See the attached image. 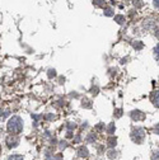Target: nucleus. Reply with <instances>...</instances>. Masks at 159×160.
I'll return each mask as SVG.
<instances>
[{
    "instance_id": "obj_17",
    "label": "nucleus",
    "mask_w": 159,
    "mask_h": 160,
    "mask_svg": "<svg viewBox=\"0 0 159 160\" xmlns=\"http://www.w3.org/2000/svg\"><path fill=\"white\" fill-rule=\"evenodd\" d=\"M154 4H155L156 8H159V0H154Z\"/></svg>"
},
{
    "instance_id": "obj_2",
    "label": "nucleus",
    "mask_w": 159,
    "mask_h": 160,
    "mask_svg": "<svg viewBox=\"0 0 159 160\" xmlns=\"http://www.w3.org/2000/svg\"><path fill=\"white\" fill-rule=\"evenodd\" d=\"M144 136H145V133H144V130H143V128H135V130L132 131L131 138L134 140L136 144H141L143 140H144Z\"/></svg>"
},
{
    "instance_id": "obj_8",
    "label": "nucleus",
    "mask_w": 159,
    "mask_h": 160,
    "mask_svg": "<svg viewBox=\"0 0 159 160\" xmlns=\"http://www.w3.org/2000/svg\"><path fill=\"white\" fill-rule=\"evenodd\" d=\"M93 3L98 7H103L105 5V0H93Z\"/></svg>"
},
{
    "instance_id": "obj_11",
    "label": "nucleus",
    "mask_w": 159,
    "mask_h": 160,
    "mask_svg": "<svg viewBox=\"0 0 159 160\" xmlns=\"http://www.w3.org/2000/svg\"><path fill=\"white\" fill-rule=\"evenodd\" d=\"M134 47L137 48V50H140V48L143 47V43H141V42H139V41H136V42L134 43Z\"/></svg>"
},
{
    "instance_id": "obj_12",
    "label": "nucleus",
    "mask_w": 159,
    "mask_h": 160,
    "mask_svg": "<svg viewBox=\"0 0 159 160\" xmlns=\"http://www.w3.org/2000/svg\"><path fill=\"white\" fill-rule=\"evenodd\" d=\"M113 131H115V123H111L108 127V133H113Z\"/></svg>"
},
{
    "instance_id": "obj_5",
    "label": "nucleus",
    "mask_w": 159,
    "mask_h": 160,
    "mask_svg": "<svg viewBox=\"0 0 159 160\" xmlns=\"http://www.w3.org/2000/svg\"><path fill=\"white\" fill-rule=\"evenodd\" d=\"M7 142H8V146H9V148H15V146L18 145V138H17V137H14V138L9 137V138L7 140Z\"/></svg>"
},
{
    "instance_id": "obj_3",
    "label": "nucleus",
    "mask_w": 159,
    "mask_h": 160,
    "mask_svg": "<svg viewBox=\"0 0 159 160\" xmlns=\"http://www.w3.org/2000/svg\"><path fill=\"white\" fill-rule=\"evenodd\" d=\"M131 117H132V119H135V121H140V119H144L145 114L141 113L140 111H132L131 112Z\"/></svg>"
},
{
    "instance_id": "obj_1",
    "label": "nucleus",
    "mask_w": 159,
    "mask_h": 160,
    "mask_svg": "<svg viewBox=\"0 0 159 160\" xmlns=\"http://www.w3.org/2000/svg\"><path fill=\"white\" fill-rule=\"evenodd\" d=\"M23 130V122H22V119L19 118V117H12L9 119V122H8V131L12 132L13 135H17L19 133Z\"/></svg>"
},
{
    "instance_id": "obj_6",
    "label": "nucleus",
    "mask_w": 159,
    "mask_h": 160,
    "mask_svg": "<svg viewBox=\"0 0 159 160\" xmlns=\"http://www.w3.org/2000/svg\"><path fill=\"white\" fill-rule=\"evenodd\" d=\"M78 152H79V155H80L82 158H87V156H88V150H87V148H80Z\"/></svg>"
},
{
    "instance_id": "obj_15",
    "label": "nucleus",
    "mask_w": 159,
    "mask_h": 160,
    "mask_svg": "<svg viewBox=\"0 0 159 160\" xmlns=\"http://www.w3.org/2000/svg\"><path fill=\"white\" fill-rule=\"evenodd\" d=\"M155 55H156V57H159V45L155 47Z\"/></svg>"
},
{
    "instance_id": "obj_7",
    "label": "nucleus",
    "mask_w": 159,
    "mask_h": 160,
    "mask_svg": "<svg viewBox=\"0 0 159 160\" xmlns=\"http://www.w3.org/2000/svg\"><path fill=\"white\" fill-rule=\"evenodd\" d=\"M124 19H125V18H124L122 15H116V17H115V21H116L117 23H120V24L124 22Z\"/></svg>"
},
{
    "instance_id": "obj_18",
    "label": "nucleus",
    "mask_w": 159,
    "mask_h": 160,
    "mask_svg": "<svg viewBox=\"0 0 159 160\" xmlns=\"http://www.w3.org/2000/svg\"><path fill=\"white\" fill-rule=\"evenodd\" d=\"M155 34H156V37L159 38V28H156V29H155Z\"/></svg>"
},
{
    "instance_id": "obj_13",
    "label": "nucleus",
    "mask_w": 159,
    "mask_h": 160,
    "mask_svg": "<svg viewBox=\"0 0 159 160\" xmlns=\"http://www.w3.org/2000/svg\"><path fill=\"white\" fill-rule=\"evenodd\" d=\"M105 13H106V15H112V9H110V8H107Z\"/></svg>"
},
{
    "instance_id": "obj_14",
    "label": "nucleus",
    "mask_w": 159,
    "mask_h": 160,
    "mask_svg": "<svg viewBox=\"0 0 159 160\" xmlns=\"http://www.w3.org/2000/svg\"><path fill=\"white\" fill-rule=\"evenodd\" d=\"M151 159H153V160H159V152H156V154H154Z\"/></svg>"
},
{
    "instance_id": "obj_4",
    "label": "nucleus",
    "mask_w": 159,
    "mask_h": 160,
    "mask_svg": "<svg viewBox=\"0 0 159 160\" xmlns=\"http://www.w3.org/2000/svg\"><path fill=\"white\" fill-rule=\"evenodd\" d=\"M151 102H153V104H154L156 108H159V90L155 92V93H153V95H151Z\"/></svg>"
},
{
    "instance_id": "obj_9",
    "label": "nucleus",
    "mask_w": 159,
    "mask_h": 160,
    "mask_svg": "<svg viewBox=\"0 0 159 160\" xmlns=\"http://www.w3.org/2000/svg\"><path fill=\"white\" fill-rule=\"evenodd\" d=\"M8 160H23V156H21V155H13Z\"/></svg>"
},
{
    "instance_id": "obj_10",
    "label": "nucleus",
    "mask_w": 159,
    "mask_h": 160,
    "mask_svg": "<svg viewBox=\"0 0 159 160\" xmlns=\"http://www.w3.org/2000/svg\"><path fill=\"white\" fill-rule=\"evenodd\" d=\"M108 145H110V146H115V145H116V138H115V137H111V138L108 140Z\"/></svg>"
},
{
    "instance_id": "obj_16",
    "label": "nucleus",
    "mask_w": 159,
    "mask_h": 160,
    "mask_svg": "<svg viewBox=\"0 0 159 160\" xmlns=\"http://www.w3.org/2000/svg\"><path fill=\"white\" fill-rule=\"evenodd\" d=\"M154 131H155V133H158V135H159V123L154 127Z\"/></svg>"
}]
</instances>
